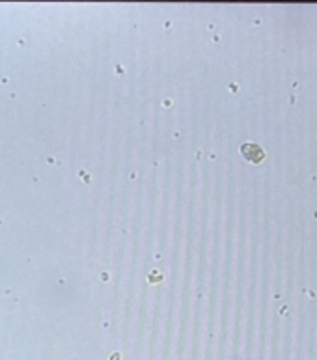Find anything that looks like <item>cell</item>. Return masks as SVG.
I'll return each instance as SVG.
<instances>
[{
  "label": "cell",
  "instance_id": "obj_1",
  "mask_svg": "<svg viewBox=\"0 0 317 360\" xmlns=\"http://www.w3.org/2000/svg\"><path fill=\"white\" fill-rule=\"evenodd\" d=\"M241 151H250V153H245V157H247L248 161H252V162H259L265 157L264 150L256 144H245Z\"/></svg>",
  "mask_w": 317,
  "mask_h": 360
}]
</instances>
